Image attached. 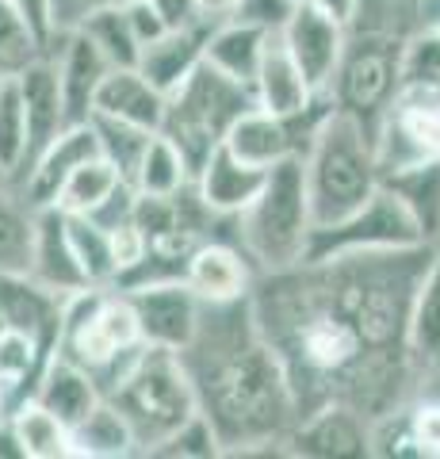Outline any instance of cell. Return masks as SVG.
Segmentation results:
<instances>
[{"mask_svg":"<svg viewBox=\"0 0 440 459\" xmlns=\"http://www.w3.org/2000/svg\"><path fill=\"white\" fill-rule=\"evenodd\" d=\"M180 356L226 455L283 452V440L303 418L299 394L261 333L253 295L237 303H203L200 329Z\"/></svg>","mask_w":440,"mask_h":459,"instance_id":"obj_1","label":"cell"},{"mask_svg":"<svg viewBox=\"0 0 440 459\" xmlns=\"http://www.w3.org/2000/svg\"><path fill=\"white\" fill-rule=\"evenodd\" d=\"M58 352L89 368L104 398H111L146 352L131 295L119 287H81L65 295Z\"/></svg>","mask_w":440,"mask_h":459,"instance_id":"obj_2","label":"cell"},{"mask_svg":"<svg viewBox=\"0 0 440 459\" xmlns=\"http://www.w3.org/2000/svg\"><path fill=\"white\" fill-rule=\"evenodd\" d=\"M310 234H315V207H310L306 165L303 157H288L268 169L261 195L234 219V238L264 276L303 264Z\"/></svg>","mask_w":440,"mask_h":459,"instance_id":"obj_3","label":"cell"},{"mask_svg":"<svg viewBox=\"0 0 440 459\" xmlns=\"http://www.w3.org/2000/svg\"><path fill=\"white\" fill-rule=\"evenodd\" d=\"M303 165H306L310 207H315V226L341 222L345 214L364 207L383 184L372 131L341 108L325 119L318 138L310 142Z\"/></svg>","mask_w":440,"mask_h":459,"instance_id":"obj_4","label":"cell"},{"mask_svg":"<svg viewBox=\"0 0 440 459\" xmlns=\"http://www.w3.org/2000/svg\"><path fill=\"white\" fill-rule=\"evenodd\" d=\"M111 402L131 421L138 455H153L177 429L200 413V394L184 368V356L161 344H146L134 371L119 383Z\"/></svg>","mask_w":440,"mask_h":459,"instance_id":"obj_5","label":"cell"},{"mask_svg":"<svg viewBox=\"0 0 440 459\" xmlns=\"http://www.w3.org/2000/svg\"><path fill=\"white\" fill-rule=\"evenodd\" d=\"M253 104H257L253 84L226 77L222 69H215L203 57V65L168 96L161 134L177 142L180 153L188 157L192 172H200L207 157L222 146V138L237 123V115H246Z\"/></svg>","mask_w":440,"mask_h":459,"instance_id":"obj_6","label":"cell"},{"mask_svg":"<svg viewBox=\"0 0 440 459\" xmlns=\"http://www.w3.org/2000/svg\"><path fill=\"white\" fill-rule=\"evenodd\" d=\"M410 35L399 31H383V27H349L345 57L333 77V104L352 115L357 123H364L375 134V123L383 119V111L402 89V57H406Z\"/></svg>","mask_w":440,"mask_h":459,"instance_id":"obj_7","label":"cell"},{"mask_svg":"<svg viewBox=\"0 0 440 459\" xmlns=\"http://www.w3.org/2000/svg\"><path fill=\"white\" fill-rule=\"evenodd\" d=\"M410 246H433V241L421 234L418 219L410 214L402 199L387 184H379V192L364 207L345 214L341 222L315 226L306 246V261H333V256H345V253L410 249Z\"/></svg>","mask_w":440,"mask_h":459,"instance_id":"obj_8","label":"cell"},{"mask_svg":"<svg viewBox=\"0 0 440 459\" xmlns=\"http://www.w3.org/2000/svg\"><path fill=\"white\" fill-rule=\"evenodd\" d=\"M375 157L383 177L425 161H440V89L402 84L375 123Z\"/></svg>","mask_w":440,"mask_h":459,"instance_id":"obj_9","label":"cell"},{"mask_svg":"<svg viewBox=\"0 0 440 459\" xmlns=\"http://www.w3.org/2000/svg\"><path fill=\"white\" fill-rule=\"evenodd\" d=\"M126 295H131V303H134L146 344H161V349H173V352L188 349L195 329H200V318H203V299L192 291L188 280L131 287Z\"/></svg>","mask_w":440,"mask_h":459,"instance_id":"obj_10","label":"cell"},{"mask_svg":"<svg viewBox=\"0 0 440 459\" xmlns=\"http://www.w3.org/2000/svg\"><path fill=\"white\" fill-rule=\"evenodd\" d=\"M280 35L288 42L291 57L299 62L303 77L310 81V89L330 92L337 69H341V57H345L349 27L337 23L333 16H325V12L315 8L310 0H303V4L291 12V20L280 27Z\"/></svg>","mask_w":440,"mask_h":459,"instance_id":"obj_11","label":"cell"},{"mask_svg":"<svg viewBox=\"0 0 440 459\" xmlns=\"http://www.w3.org/2000/svg\"><path fill=\"white\" fill-rule=\"evenodd\" d=\"M62 310L65 295L42 287L27 272H0V318L8 329L31 337L47 360L62 344Z\"/></svg>","mask_w":440,"mask_h":459,"instance_id":"obj_12","label":"cell"},{"mask_svg":"<svg viewBox=\"0 0 440 459\" xmlns=\"http://www.w3.org/2000/svg\"><path fill=\"white\" fill-rule=\"evenodd\" d=\"M283 455H306V459L372 455V421H364L357 410L341 406V402H330V406L299 418V425L283 440Z\"/></svg>","mask_w":440,"mask_h":459,"instance_id":"obj_13","label":"cell"},{"mask_svg":"<svg viewBox=\"0 0 440 459\" xmlns=\"http://www.w3.org/2000/svg\"><path fill=\"white\" fill-rule=\"evenodd\" d=\"M20 96H23V111H27V161L20 169V177L12 180V188L31 172L39 161V153L58 138L69 126V111H65V96H62V77H58V62L50 54H42L39 62H31L16 77Z\"/></svg>","mask_w":440,"mask_h":459,"instance_id":"obj_14","label":"cell"},{"mask_svg":"<svg viewBox=\"0 0 440 459\" xmlns=\"http://www.w3.org/2000/svg\"><path fill=\"white\" fill-rule=\"evenodd\" d=\"M184 280H188V287L203 303H237V299L253 295L261 272L253 264V256L237 246V238L215 234L192 253V264Z\"/></svg>","mask_w":440,"mask_h":459,"instance_id":"obj_15","label":"cell"},{"mask_svg":"<svg viewBox=\"0 0 440 459\" xmlns=\"http://www.w3.org/2000/svg\"><path fill=\"white\" fill-rule=\"evenodd\" d=\"M47 54L58 62V77H62V96H65V111L69 123H89L92 108H96V92H100L104 77L111 74V62L104 50L84 35V31H65L54 35Z\"/></svg>","mask_w":440,"mask_h":459,"instance_id":"obj_16","label":"cell"},{"mask_svg":"<svg viewBox=\"0 0 440 459\" xmlns=\"http://www.w3.org/2000/svg\"><path fill=\"white\" fill-rule=\"evenodd\" d=\"M96 153H100V142H96L92 119L89 123H69L65 131L39 153V161L31 165V172H27L16 188L31 199L35 207H54L58 204L62 184L69 180V172H73L77 165H84L89 157H96Z\"/></svg>","mask_w":440,"mask_h":459,"instance_id":"obj_17","label":"cell"},{"mask_svg":"<svg viewBox=\"0 0 440 459\" xmlns=\"http://www.w3.org/2000/svg\"><path fill=\"white\" fill-rule=\"evenodd\" d=\"M264 180H268V169L241 161L226 146H219L203 161V169L195 172V192H200V199L219 219H237L261 195Z\"/></svg>","mask_w":440,"mask_h":459,"instance_id":"obj_18","label":"cell"},{"mask_svg":"<svg viewBox=\"0 0 440 459\" xmlns=\"http://www.w3.org/2000/svg\"><path fill=\"white\" fill-rule=\"evenodd\" d=\"M215 23H192V27H168L165 35L142 47L138 69L146 74L165 96H173L207 57V35Z\"/></svg>","mask_w":440,"mask_h":459,"instance_id":"obj_19","label":"cell"},{"mask_svg":"<svg viewBox=\"0 0 440 459\" xmlns=\"http://www.w3.org/2000/svg\"><path fill=\"white\" fill-rule=\"evenodd\" d=\"M165 108L168 96L138 65H111V74L104 77L100 92H96L92 115H111V119L146 126V131H161Z\"/></svg>","mask_w":440,"mask_h":459,"instance_id":"obj_20","label":"cell"},{"mask_svg":"<svg viewBox=\"0 0 440 459\" xmlns=\"http://www.w3.org/2000/svg\"><path fill=\"white\" fill-rule=\"evenodd\" d=\"M31 276L58 295H73L81 287H92L77 261V253H73V241H69V219L62 207H39Z\"/></svg>","mask_w":440,"mask_h":459,"instance_id":"obj_21","label":"cell"},{"mask_svg":"<svg viewBox=\"0 0 440 459\" xmlns=\"http://www.w3.org/2000/svg\"><path fill=\"white\" fill-rule=\"evenodd\" d=\"M35 398L42 402V406H50L69 429H73V425H81L84 418H89L96 406H100L104 391H100V383L92 379V371L84 364L69 360V356H62V352H54L50 364L42 368V376H39Z\"/></svg>","mask_w":440,"mask_h":459,"instance_id":"obj_22","label":"cell"},{"mask_svg":"<svg viewBox=\"0 0 440 459\" xmlns=\"http://www.w3.org/2000/svg\"><path fill=\"white\" fill-rule=\"evenodd\" d=\"M253 96H257L261 108L276 111V115L303 111L310 100L318 96L315 89H310V81L303 77L299 62L291 57L288 42H283L280 31H272V39H268V47H264L261 69H257V77H253Z\"/></svg>","mask_w":440,"mask_h":459,"instance_id":"obj_23","label":"cell"},{"mask_svg":"<svg viewBox=\"0 0 440 459\" xmlns=\"http://www.w3.org/2000/svg\"><path fill=\"white\" fill-rule=\"evenodd\" d=\"M272 31H264L257 23H246V20H222L211 27L207 35V62L222 69L226 77H234L241 84H253L261 69V57Z\"/></svg>","mask_w":440,"mask_h":459,"instance_id":"obj_24","label":"cell"},{"mask_svg":"<svg viewBox=\"0 0 440 459\" xmlns=\"http://www.w3.org/2000/svg\"><path fill=\"white\" fill-rule=\"evenodd\" d=\"M12 418V433L20 440L23 459H73V429H69L58 413L31 394L23 398L16 410L8 413Z\"/></svg>","mask_w":440,"mask_h":459,"instance_id":"obj_25","label":"cell"},{"mask_svg":"<svg viewBox=\"0 0 440 459\" xmlns=\"http://www.w3.org/2000/svg\"><path fill=\"white\" fill-rule=\"evenodd\" d=\"M39 234V207L20 188H0V272H27L31 276Z\"/></svg>","mask_w":440,"mask_h":459,"instance_id":"obj_26","label":"cell"},{"mask_svg":"<svg viewBox=\"0 0 440 459\" xmlns=\"http://www.w3.org/2000/svg\"><path fill=\"white\" fill-rule=\"evenodd\" d=\"M410 352L421 371H440V241L433 246L429 268L418 283L414 310H410Z\"/></svg>","mask_w":440,"mask_h":459,"instance_id":"obj_27","label":"cell"},{"mask_svg":"<svg viewBox=\"0 0 440 459\" xmlns=\"http://www.w3.org/2000/svg\"><path fill=\"white\" fill-rule=\"evenodd\" d=\"M73 452L77 459H119L138 455V440L131 421L111 398H104L81 425H73Z\"/></svg>","mask_w":440,"mask_h":459,"instance_id":"obj_28","label":"cell"},{"mask_svg":"<svg viewBox=\"0 0 440 459\" xmlns=\"http://www.w3.org/2000/svg\"><path fill=\"white\" fill-rule=\"evenodd\" d=\"M383 184L410 207V214H414L421 226V234L436 246L440 241V161H425L414 169L391 172V177H383Z\"/></svg>","mask_w":440,"mask_h":459,"instance_id":"obj_29","label":"cell"},{"mask_svg":"<svg viewBox=\"0 0 440 459\" xmlns=\"http://www.w3.org/2000/svg\"><path fill=\"white\" fill-rule=\"evenodd\" d=\"M195 180V172L188 165V157L180 153V146L168 134H153L146 157L134 172V188L142 195H177Z\"/></svg>","mask_w":440,"mask_h":459,"instance_id":"obj_30","label":"cell"},{"mask_svg":"<svg viewBox=\"0 0 440 459\" xmlns=\"http://www.w3.org/2000/svg\"><path fill=\"white\" fill-rule=\"evenodd\" d=\"M69 219V241L73 253L89 276L92 287H116L119 280V261H116V238L100 222H92L89 214H65Z\"/></svg>","mask_w":440,"mask_h":459,"instance_id":"obj_31","label":"cell"},{"mask_svg":"<svg viewBox=\"0 0 440 459\" xmlns=\"http://www.w3.org/2000/svg\"><path fill=\"white\" fill-rule=\"evenodd\" d=\"M119 184H123V172L111 165L104 153H96V157H89L84 165H77L73 172H69V180L62 184L58 204L54 207H62L65 214H92L111 192L119 188Z\"/></svg>","mask_w":440,"mask_h":459,"instance_id":"obj_32","label":"cell"},{"mask_svg":"<svg viewBox=\"0 0 440 459\" xmlns=\"http://www.w3.org/2000/svg\"><path fill=\"white\" fill-rule=\"evenodd\" d=\"M92 126H96V142H100V153L123 172V180L134 184V172H138L142 157H146L150 142H153V134H158V131H146V126L111 119V115H92Z\"/></svg>","mask_w":440,"mask_h":459,"instance_id":"obj_33","label":"cell"},{"mask_svg":"<svg viewBox=\"0 0 440 459\" xmlns=\"http://www.w3.org/2000/svg\"><path fill=\"white\" fill-rule=\"evenodd\" d=\"M81 31L104 50V57H108L111 65H138V57H142V39H138L134 23H131V16H126L123 4H119V8L96 12V16L84 23Z\"/></svg>","mask_w":440,"mask_h":459,"instance_id":"obj_34","label":"cell"},{"mask_svg":"<svg viewBox=\"0 0 440 459\" xmlns=\"http://www.w3.org/2000/svg\"><path fill=\"white\" fill-rule=\"evenodd\" d=\"M42 54H47V47H42L39 35L23 23L16 4H12V0H0V81L20 77Z\"/></svg>","mask_w":440,"mask_h":459,"instance_id":"obj_35","label":"cell"},{"mask_svg":"<svg viewBox=\"0 0 440 459\" xmlns=\"http://www.w3.org/2000/svg\"><path fill=\"white\" fill-rule=\"evenodd\" d=\"M27 161V111L16 77L0 81V165L16 180Z\"/></svg>","mask_w":440,"mask_h":459,"instance_id":"obj_36","label":"cell"},{"mask_svg":"<svg viewBox=\"0 0 440 459\" xmlns=\"http://www.w3.org/2000/svg\"><path fill=\"white\" fill-rule=\"evenodd\" d=\"M153 455H165V459H211V455H226V448L219 440V429L211 425V418L200 410L195 418L184 421Z\"/></svg>","mask_w":440,"mask_h":459,"instance_id":"obj_37","label":"cell"},{"mask_svg":"<svg viewBox=\"0 0 440 459\" xmlns=\"http://www.w3.org/2000/svg\"><path fill=\"white\" fill-rule=\"evenodd\" d=\"M402 84H433L440 89V31L436 27H421L406 42L402 57Z\"/></svg>","mask_w":440,"mask_h":459,"instance_id":"obj_38","label":"cell"},{"mask_svg":"<svg viewBox=\"0 0 440 459\" xmlns=\"http://www.w3.org/2000/svg\"><path fill=\"white\" fill-rule=\"evenodd\" d=\"M410 440H414V455L440 459V398H425L406 406Z\"/></svg>","mask_w":440,"mask_h":459,"instance_id":"obj_39","label":"cell"},{"mask_svg":"<svg viewBox=\"0 0 440 459\" xmlns=\"http://www.w3.org/2000/svg\"><path fill=\"white\" fill-rule=\"evenodd\" d=\"M138 195H142V192L134 188V184H131V180H123L119 188L111 192V195L104 199V204L89 214V219H92V222H100L104 230H111V234H116V230H123V226H134Z\"/></svg>","mask_w":440,"mask_h":459,"instance_id":"obj_40","label":"cell"},{"mask_svg":"<svg viewBox=\"0 0 440 459\" xmlns=\"http://www.w3.org/2000/svg\"><path fill=\"white\" fill-rule=\"evenodd\" d=\"M126 0H50V16H54V31L65 35V31H81L96 12L104 8H119Z\"/></svg>","mask_w":440,"mask_h":459,"instance_id":"obj_41","label":"cell"},{"mask_svg":"<svg viewBox=\"0 0 440 459\" xmlns=\"http://www.w3.org/2000/svg\"><path fill=\"white\" fill-rule=\"evenodd\" d=\"M295 8H299V0H241L234 20L257 23V27H264V31H280V27L291 20Z\"/></svg>","mask_w":440,"mask_h":459,"instance_id":"obj_42","label":"cell"},{"mask_svg":"<svg viewBox=\"0 0 440 459\" xmlns=\"http://www.w3.org/2000/svg\"><path fill=\"white\" fill-rule=\"evenodd\" d=\"M12 4H16L23 23L39 35L42 47H50L54 35H58V31H54V16H50V0H12Z\"/></svg>","mask_w":440,"mask_h":459,"instance_id":"obj_43","label":"cell"},{"mask_svg":"<svg viewBox=\"0 0 440 459\" xmlns=\"http://www.w3.org/2000/svg\"><path fill=\"white\" fill-rule=\"evenodd\" d=\"M146 4H153V12L168 23V27H192V23H211L200 4L195 0H146Z\"/></svg>","mask_w":440,"mask_h":459,"instance_id":"obj_44","label":"cell"},{"mask_svg":"<svg viewBox=\"0 0 440 459\" xmlns=\"http://www.w3.org/2000/svg\"><path fill=\"white\" fill-rule=\"evenodd\" d=\"M123 8H126V16H131V23H134V31H138V39H142V47L168 31V23L158 16V12H153V4H146V0H126Z\"/></svg>","mask_w":440,"mask_h":459,"instance_id":"obj_45","label":"cell"},{"mask_svg":"<svg viewBox=\"0 0 440 459\" xmlns=\"http://www.w3.org/2000/svg\"><path fill=\"white\" fill-rule=\"evenodd\" d=\"M315 8H322L325 16H333L337 23H352V16H357V8H360V0H310Z\"/></svg>","mask_w":440,"mask_h":459,"instance_id":"obj_46","label":"cell"},{"mask_svg":"<svg viewBox=\"0 0 440 459\" xmlns=\"http://www.w3.org/2000/svg\"><path fill=\"white\" fill-rule=\"evenodd\" d=\"M195 4H200V12L211 23H222V20H234V12H237L241 0H195Z\"/></svg>","mask_w":440,"mask_h":459,"instance_id":"obj_47","label":"cell"},{"mask_svg":"<svg viewBox=\"0 0 440 459\" xmlns=\"http://www.w3.org/2000/svg\"><path fill=\"white\" fill-rule=\"evenodd\" d=\"M421 27H440V0H418Z\"/></svg>","mask_w":440,"mask_h":459,"instance_id":"obj_48","label":"cell"},{"mask_svg":"<svg viewBox=\"0 0 440 459\" xmlns=\"http://www.w3.org/2000/svg\"><path fill=\"white\" fill-rule=\"evenodd\" d=\"M8 184H12V177H8V169L0 165V188H8Z\"/></svg>","mask_w":440,"mask_h":459,"instance_id":"obj_49","label":"cell"},{"mask_svg":"<svg viewBox=\"0 0 440 459\" xmlns=\"http://www.w3.org/2000/svg\"><path fill=\"white\" fill-rule=\"evenodd\" d=\"M4 329H8V325H4V318H0V333H4Z\"/></svg>","mask_w":440,"mask_h":459,"instance_id":"obj_50","label":"cell"},{"mask_svg":"<svg viewBox=\"0 0 440 459\" xmlns=\"http://www.w3.org/2000/svg\"><path fill=\"white\" fill-rule=\"evenodd\" d=\"M436 31H440V27H436Z\"/></svg>","mask_w":440,"mask_h":459,"instance_id":"obj_51","label":"cell"},{"mask_svg":"<svg viewBox=\"0 0 440 459\" xmlns=\"http://www.w3.org/2000/svg\"><path fill=\"white\" fill-rule=\"evenodd\" d=\"M299 4H303V0H299Z\"/></svg>","mask_w":440,"mask_h":459,"instance_id":"obj_52","label":"cell"}]
</instances>
